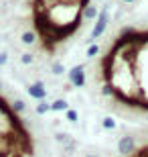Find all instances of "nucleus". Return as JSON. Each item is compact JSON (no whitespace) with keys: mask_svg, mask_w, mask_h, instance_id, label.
I'll return each mask as SVG.
<instances>
[{"mask_svg":"<svg viewBox=\"0 0 148 157\" xmlns=\"http://www.w3.org/2000/svg\"><path fill=\"white\" fill-rule=\"evenodd\" d=\"M85 55L93 59V84L112 112L148 122V18L118 25Z\"/></svg>","mask_w":148,"mask_h":157,"instance_id":"nucleus-1","label":"nucleus"},{"mask_svg":"<svg viewBox=\"0 0 148 157\" xmlns=\"http://www.w3.org/2000/svg\"><path fill=\"white\" fill-rule=\"evenodd\" d=\"M34 37L49 55L79 37L87 25H93L97 39L108 25V10L99 0H31Z\"/></svg>","mask_w":148,"mask_h":157,"instance_id":"nucleus-2","label":"nucleus"},{"mask_svg":"<svg viewBox=\"0 0 148 157\" xmlns=\"http://www.w3.org/2000/svg\"><path fill=\"white\" fill-rule=\"evenodd\" d=\"M116 157H148V135L140 139H132V137L124 139L120 143Z\"/></svg>","mask_w":148,"mask_h":157,"instance_id":"nucleus-3","label":"nucleus"},{"mask_svg":"<svg viewBox=\"0 0 148 157\" xmlns=\"http://www.w3.org/2000/svg\"><path fill=\"white\" fill-rule=\"evenodd\" d=\"M27 92H29V96H31V98L39 100V102L47 98V90H45V86H43L41 82H34V84H31V86L27 88Z\"/></svg>","mask_w":148,"mask_h":157,"instance_id":"nucleus-4","label":"nucleus"},{"mask_svg":"<svg viewBox=\"0 0 148 157\" xmlns=\"http://www.w3.org/2000/svg\"><path fill=\"white\" fill-rule=\"evenodd\" d=\"M10 108L14 112H16V114H23L24 110H27V104H24V100H20V98H14L10 102Z\"/></svg>","mask_w":148,"mask_h":157,"instance_id":"nucleus-5","label":"nucleus"},{"mask_svg":"<svg viewBox=\"0 0 148 157\" xmlns=\"http://www.w3.org/2000/svg\"><path fill=\"white\" fill-rule=\"evenodd\" d=\"M20 41H23V45H34L37 43V37H34V33L33 31H24L23 33V37H20Z\"/></svg>","mask_w":148,"mask_h":157,"instance_id":"nucleus-6","label":"nucleus"},{"mask_svg":"<svg viewBox=\"0 0 148 157\" xmlns=\"http://www.w3.org/2000/svg\"><path fill=\"white\" fill-rule=\"evenodd\" d=\"M49 110H51V104H47L45 100H41L39 106H37V114H47Z\"/></svg>","mask_w":148,"mask_h":157,"instance_id":"nucleus-7","label":"nucleus"},{"mask_svg":"<svg viewBox=\"0 0 148 157\" xmlns=\"http://www.w3.org/2000/svg\"><path fill=\"white\" fill-rule=\"evenodd\" d=\"M33 61H34V57L31 55V53H23V55H20V63H24V65H31Z\"/></svg>","mask_w":148,"mask_h":157,"instance_id":"nucleus-8","label":"nucleus"},{"mask_svg":"<svg viewBox=\"0 0 148 157\" xmlns=\"http://www.w3.org/2000/svg\"><path fill=\"white\" fill-rule=\"evenodd\" d=\"M6 61H8V55L6 53H0V65H4Z\"/></svg>","mask_w":148,"mask_h":157,"instance_id":"nucleus-9","label":"nucleus"},{"mask_svg":"<svg viewBox=\"0 0 148 157\" xmlns=\"http://www.w3.org/2000/svg\"><path fill=\"white\" fill-rule=\"evenodd\" d=\"M0 90H2V82H0Z\"/></svg>","mask_w":148,"mask_h":157,"instance_id":"nucleus-10","label":"nucleus"}]
</instances>
